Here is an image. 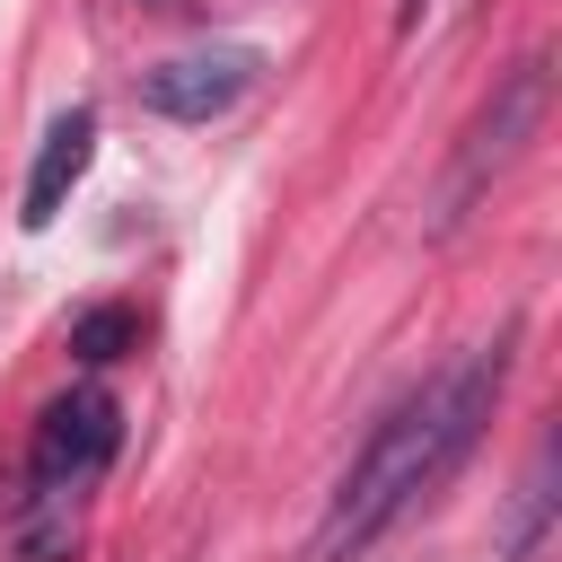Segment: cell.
<instances>
[{
	"instance_id": "obj_3",
	"label": "cell",
	"mask_w": 562,
	"mask_h": 562,
	"mask_svg": "<svg viewBox=\"0 0 562 562\" xmlns=\"http://www.w3.org/2000/svg\"><path fill=\"white\" fill-rule=\"evenodd\" d=\"M544 105H553V53H518V61L492 79V97L474 105V123L457 132V149H448V176H439V193H430V237H448V228L527 158V140L544 132Z\"/></svg>"
},
{
	"instance_id": "obj_5",
	"label": "cell",
	"mask_w": 562,
	"mask_h": 562,
	"mask_svg": "<svg viewBox=\"0 0 562 562\" xmlns=\"http://www.w3.org/2000/svg\"><path fill=\"white\" fill-rule=\"evenodd\" d=\"M88 158H97V114H88V105L53 114V132H44L35 167H26V202H18V220H26V228H53L61 202H70V184L88 176Z\"/></svg>"
},
{
	"instance_id": "obj_6",
	"label": "cell",
	"mask_w": 562,
	"mask_h": 562,
	"mask_svg": "<svg viewBox=\"0 0 562 562\" xmlns=\"http://www.w3.org/2000/svg\"><path fill=\"white\" fill-rule=\"evenodd\" d=\"M553 536V439H536L518 492H509V527H501V562H536V544Z\"/></svg>"
},
{
	"instance_id": "obj_2",
	"label": "cell",
	"mask_w": 562,
	"mask_h": 562,
	"mask_svg": "<svg viewBox=\"0 0 562 562\" xmlns=\"http://www.w3.org/2000/svg\"><path fill=\"white\" fill-rule=\"evenodd\" d=\"M123 457V404L105 386H70L35 413L26 439V474L9 492V544L18 562H70L79 553V509L97 492V474Z\"/></svg>"
},
{
	"instance_id": "obj_1",
	"label": "cell",
	"mask_w": 562,
	"mask_h": 562,
	"mask_svg": "<svg viewBox=\"0 0 562 562\" xmlns=\"http://www.w3.org/2000/svg\"><path fill=\"white\" fill-rule=\"evenodd\" d=\"M509 351H518V325H501L492 342L457 351L439 378H422L404 404L378 413V430L360 439V457L342 465L334 501H325V527L307 544V562H360L395 518H413L483 439L501 386H509Z\"/></svg>"
},
{
	"instance_id": "obj_4",
	"label": "cell",
	"mask_w": 562,
	"mask_h": 562,
	"mask_svg": "<svg viewBox=\"0 0 562 562\" xmlns=\"http://www.w3.org/2000/svg\"><path fill=\"white\" fill-rule=\"evenodd\" d=\"M255 79H263V53H246V44H202V53L149 61V70H140V105H149L158 123H211V114H228Z\"/></svg>"
},
{
	"instance_id": "obj_7",
	"label": "cell",
	"mask_w": 562,
	"mask_h": 562,
	"mask_svg": "<svg viewBox=\"0 0 562 562\" xmlns=\"http://www.w3.org/2000/svg\"><path fill=\"white\" fill-rule=\"evenodd\" d=\"M70 351H79L88 369H105V360L140 351V316H132V307H88V316H70Z\"/></svg>"
},
{
	"instance_id": "obj_8",
	"label": "cell",
	"mask_w": 562,
	"mask_h": 562,
	"mask_svg": "<svg viewBox=\"0 0 562 562\" xmlns=\"http://www.w3.org/2000/svg\"><path fill=\"white\" fill-rule=\"evenodd\" d=\"M422 9H430V0H395V35H413V26H422Z\"/></svg>"
}]
</instances>
